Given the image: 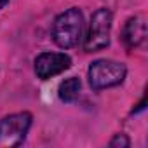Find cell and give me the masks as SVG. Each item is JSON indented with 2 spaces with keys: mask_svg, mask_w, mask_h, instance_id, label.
Segmentation results:
<instances>
[{
  "mask_svg": "<svg viewBox=\"0 0 148 148\" xmlns=\"http://www.w3.org/2000/svg\"><path fill=\"white\" fill-rule=\"evenodd\" d=\"M82 35V12L79 9H68L58 16L52 28V38L61 49L77 45Z\"/></svg>",
  "mask_w": 148,
  "mask_h": 148,
  "instance_id": "cell-1",
  "label": "cell"
},
{
  "mask_svg": "<svg viewBox=\"0 0 148 148\" xmlns=\"http://www.w3.org/2000/svg\"><path fill=\"white\" fill-rule=\"evenodd\" d=\"M125 77V66L110 59H98L89 66V82L92 89H106L119 86Z\"/></svg>",
  "mask_w": 148,
  "mask_h": 148,
  "instance_id": "cell-2",
  "label": "cell"
},
{
  "mask_svg": "<svg viewBox=\"0 0 148 148\" xmlns=\"http://www.w3.org/2000/svg\"><path fill=\"white\" fill-rule=\"evenodd\" d=\"M32 124V115L28 112L12 113L0 122V148H12L23 143Z\"/></svg>",
  "mask_w": 148,
  "mask_h": 148,
  "instance_id": "cell-3",
  "label": "cell"
},
{
  "mask_svg": "<svg viewBox=\"0 0 148 148\" xmlns=\"http://www.w3.org/2000/svg\"><path fill=\"white\" fill-rule=\"evenodd\" d=\"M110 30H112V12L108 9H99L92 14L89 33L84 42V49L87 52H94L105 49L110 44Z\"/></svg>",
  "mask_w": 148,
  "mask_h": 148,
  "instance_id": "cell-4",
  "label": "cell"
},
{
  "mask_svg": "<svg viewBox=\"0 0 148 148\" xmlns=\"http://www.w3.org/2000/svg\"><path fill=\"white\" fill-rule=\"evenodd\" d=\"M71 64V59L66 54L61 52H44L35 59V71L38 79L47 80L54 75H59L61 71L68 70Z\"/></svg>",
  "mask_w": 148,
  "mask_h": 148,
  "instance_id": "cell-5",
  "label": "cell"
},
{
  "mask_svg": "<svg viewBox=\"0 0 148 148\" xmlns=\"http://www.w3.org/2000/svg\"><path fill=\"white\" fill-rule=\"evenodd\" d=\"M146 38V21L143 16H134L131 18L122 32V40L127 45V49L139 47Z\"/></svg>",
  "mask_w": 148,
  "mask_h": 148,
  "instance_id": "cell-6",
  "label": "cell"
},
{
  "mask_svg": "<svg viewBox=\"0 0 148 148\" xmlns=\"http://www.w3.org/2000/svg\"><path fill=\"white\" fill-rule=\"evenodd\" d=\"M59 98L66 103H71V101H75L80 94V80L75 79V77H70L66 79L64 82H61L59 86Z\"/></svg>",
  "mask_w": 148,
  "mask_h": 148,
  "instance_id": "cell-7",
  "label": "cell"
},
{
  "mask_svg": "<svg viewBox=\"0 0 148 148\" xmlns=\"http://www.w3.org/2000/svg\"><path fill=\"white\" fill-rule=\"evenodd\" d=\"M110 146H120V148H127L129 146V139L125 138V134H117L112 141H110Z\"/></svg>",
  "mask_w": 148,
  "mask_h": 148,
  "instance_id": "cell-8",
  "label": "cell"
},
{
  "mask_svg": "<svg viewBox=\"0 0 148 148\" xmlns=\"http://www.w3.org/2000/svg\"><path fill=\"white\" fill-rule=\"evenodd\" d=\"M7 2H9V0H0V9H2V7L7 4Z\"/></svg>",
  "mask_w": 148,
  "mask_h": 148,
  "instance_id": "cell-9",
  "label": "cell"
}]
</instances>
